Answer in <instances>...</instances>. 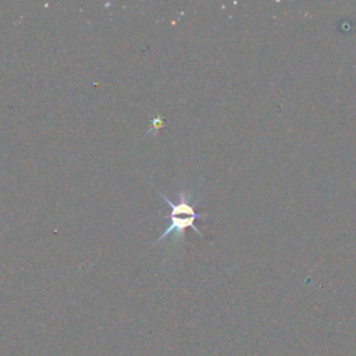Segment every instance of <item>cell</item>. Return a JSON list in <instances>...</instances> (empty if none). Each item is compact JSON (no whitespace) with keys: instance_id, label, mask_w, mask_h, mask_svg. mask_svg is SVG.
<instances>
[{"instance_id":"cell-1","label":"cell","mask_w":356,"mask_h":356,"mask_svg":"<svg viewBox=\"0 0 356 356\" xmlns=\"http://www.w3.org/2000/svg\"><path fill=\"white\" fill-rule=\"evenodd\" d=\"M156 192L159 193V196L170 206L171 211H170V225L165 228V231L153 242V246L157 245L160 241L171 236V235H177L181 236L182 232L185 231V228L191 227L193 231H196V234L202 235L200 231L196 228L195 221L197 218H204V214H199L195 211L193 206H192V195L191 192H181L178 202H172L171 199H168L164 193H161L159 189H156Z\"/></svg>"}]
</instances>
